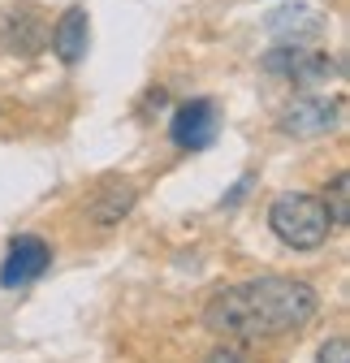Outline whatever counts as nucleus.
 Here are the masks:
<instances>
[{"label":"nucleus","instance_id":"6e6552de","mask_svg":"<svg viewBox=\"0 0 350 363\" xmlns=\"http://www.w3.org/2000/svg\"><path fill=\"white\" fill-rule=\"evenodd\" d=\"M86 43H91V18H86L82 5H69L52 30V52L65 61V65H78L86 57Z\"/></svg>","mask_w":350,"mask_h":363},{"label":"nucleus","instance_id":"ddd939ff","mask_svg":"<svg viewBox=\"0 0 350 363\" xmlns=\"http://www.w3.org/2000/svg\"><path fill=\"white\" fill-rule=\"evenodd\" d=\"M203 363H251V359H247V354H242L238 346H230V342H225V346L208 350V359H203Z\"/></svg>","mask_w":350,"mask_h":363},{"label":"nucleus","instance_id":"0eeeda50","mask_svg":"<svg viewBox=\"0 0 350 363\" xmlns=\"http://www.w3.org/2000/svg\"><path fill=\"white\" fill-rule=\"evenodd\" d=\"M43 39H48V30L39 22V9H30V5L9 9L5 22H0V48L13 57H35L43 48Z\"/></svg>","mask_w":350,"mask_h":363},{"label":"nucleus","instance_id":"1a4fd4ad","mask_svg":"<svg viewBox=\"0 0 350 363\" xmlns=\"http://www.w3.org/2000/svg\"><path fill=\"white\" fill-rule=\"evenodd\" d=\"M269 35L281 39V43H303V39L320 35V13L303 9V5H286L269 18Z\"/></svg>","mask_w":350,"mask_h":363},{"label":"nucleus","instance_id":"39448f33","mask_svg":"<svg viewBox=\"0 0 350 363\" xmlns=\"http://www.w3.org/2000/svg\"><path fill=\"white\" fill-rule=\"evenodd\" d=\"M341 121V100L329 96H298L294 104H286L281 113V134L290 139H316V134H329Z\"/></svg>","mask_w":350,"mask_h":363},{"label":"nucleus","instance_id":"4468645a","mask_svg":"<svg viewBox=\"0 0 350 363\" xmlns=\"http://www.w3.org/2000/svg\"><path fill=\"white\" fill-rule=\"evenodd\" d=\"M251 186H255V177H242V182H238V186H230V191H225V199H221V208H238V203L247 199V191H251Z\"/></svg>","mask_w":350,"mask_h":363},{"label":"nucleus","instance_id":"f03ea898","mask_svg":"<svg viewBox=\"0 0 350 363\" xmlns=\"http://www.w3.org/2000/svg\"><path fill=\"white\" fill-rule=\"evenodd\" d=\"M269 230H273L286 247H294V251H316V247L329 242L333 220H329L320 195L286 191V195H277L273 208H269Z\"/></svg>","mask_w":350,"mask_h":363},{"label":"nucleus","instance_id":"423d86ee","mask_svg":"<svg viewBox=\"0 0 350 363\" xmlns=\"http://www.w3.org/2000/svg\"><path fill=\"white\" fill-rule=\"evenodd\" d=\"M169 139L178 152H203L216 143V104L212 100H186L169 117Z\"/></svg>","mask_w":350,"mask_h":363},{"label":"nucleus","instance_id":"9b49d317","mask_svg":"<svg viewBox=\"0 0 350 363\" xmlns=\"http://www.w3.org/2000/svg\"><path fill=\"white\" fill-rule=\"evenodd\" d=\"M346 191H350V177L337 173V177H333V186H329L324 199H320L324 212H329V220H333V230H346V225H350V195H346Z\"/></svg>","mask_w":350,"mask_h":363},{"label":"nucleus","instance_id":"9d476101","mask_svg":"<svg viewBox=\"0 0 350 363\" xmlns=\"http://www.w3.org/2000/svg\"><path fill=\"white\" fill-rule=\"evenodd\" d=\"M139 203V191L130 186V182H121V186H108L96 203H91V220L96 225H117L121 216H130V208Z\"/></svg>","mask_w":350,"mask_h":363},{"label":"nucleus","instance_id":"7ed1b4c3","mask_svg":"<svg viewBox=\"0 0 350 363\" xmlns=\"http://www.w3.org/2000/svg\"><path fill=\"white\" fill-rule=\"evenodd\" d=\"M264 69L273 78H286V82L307 91V86H320L329 78H341L346 65L329 52H307L303 43H277L273 52H264Z\"/></svg>","mask_w":350,"mask_h":363},{"label":"nucleus","instance_id":"f257e3e1","mask_svg":"<svg viewBox=\"0 0 350 363\" xmlns=\"http://www.w3.org/2000/svg\"><path fill=\"white\" fill-rule=\"evenodd\" d=\"M316 311H320L316 286L298 277H251L216 290L203 307V325L234 342H259L312 325Z\"/></svg>","mask_w":350,"mask_h":363},{"label":"nucleus","instance_id":"20e7f679","mask_svg":"<svg viewBox=\"0 0 350 363\" xmlns=\"http://www.w3.org/2000/svg\"><path fill=\"white\" fill-rule=\"evenodd\" d=\"M48 264H52L48 242H43L39 234H22V238L9 242V255H5V264H0V286L22 290V286L39 281L43 272H48Z\"/></svg>","mask_w":350,"mask_h":363},{"label":"nucleus","instance_id":"f8f14e48","mask_svg":"<svg viewBox=\"0 0 350 363\" xmlns=\"http://www.w3.org/2000/svg\"><path fill=\"white\" fill-rule=\"evenodd\" d=\"M320 363H350V342L346 337H329L320 346Z\"/></svg>","mask_w":350,"mask_h":363}]
</instances>
